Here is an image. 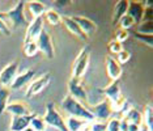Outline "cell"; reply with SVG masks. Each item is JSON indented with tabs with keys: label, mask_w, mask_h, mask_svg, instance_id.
<instances>
[{
	"label": "cell",
	"mask_w": 153,
	"mask_h": 131,
	"mask_svg": "<svg viewBox=\"0 0 153 131\" xmlns=\"http://www.w3.org/2000/svg\"><path fill=\"white\" fill-rule=\"evenodd\" d=\"M62 108H63L65 113H68L69 117H76V118H80V119L85 121V122H93L96 119L89 108L84 106L80 101L71 97L69 95L63 98Z\"/></svg>",
	"instance_id": "cell-1"
},
{
	"label": "cell",
	"mask_w": 153,
	"mask_h": 131,
	"mask_svg": "<svg viewBox=\"0 0 153 131\" xmlns=\"http://www.w3.org/2000/svg\"><path fill=\"white\" fill-rule=\"evenodd\" d=\"M0 19H3L7 24L11 22L15 28H25L27 25L26 17H25V1L20 0L8 12L5 13L0 12Z\"/></svg>",
	"instance_id": "cell-2"
},
{
	"label": "cell",
	"mask_w": 153,
	"mask_h": 131,
	"mask_svg": "<svg viewBox=\"0 0 153 131\" xmlns=\"http://www.w3.org/2000/svg\"><path fill=\"white\" fill-rule=\"evenodd\" d=\"M45 123L48 126H53L59 131H68L67 126H65V119L62 117L59 110L55 108L54 102H48L46 105V114L43 117Z\"/></svg>",
	"instance_id": "cell-3"
},
{
	"label": "cell",
	"mask_w": 153,
	"mask_h": 131,
	"mask_svg": "<svg viewBox=\"0 0 153 131\" xmlns=\"http://www.w3.org/2000/svg\"><path fill=\"white\" fill-rule=\"evenodd\" d=\"M89 58H90V47L86 45L81 50L79 55L76 57L74 62V67H72V77L75 79H81L84 76L85 71L88 70L89 66Z\"/></svg>",
	"instance_id": "cell-4"
},
{
	"label": "cell",
	"mask_w": 153,
	"mask_h": 131,
	"mask_svg": "<svg viewBox=\"0 0 153 131\" xmlns=\"http://www.w3.org/2000/svg\"><path fill=\"white\" fill-rule=\"evenodd\" d=\"M17 75H19V60H13L0 71V85L7 88L11 87Z\"/></svg>",
	"instance_id": "cell-5"
},
{
	"label": "cell",
	"mask_w": 153,
	"mask_h": 131,
	"mask_svg": "<svg viewBox=\"0 0 153 131\" xmlns=\"http://www.w3.org/2000/svg\"><path fill=\"white\" fill-rule=\"evenodd\" d=\"M36 42L38 45V50H39L41 53H43L47 59H54L55 49H54V43H53V39H51L50 33L43 30V32L39 34V37H38V39Z\"/></svg>",
	"instance_id": "cell-6"
},
{
	"label": "cell",
	"mask_w": 153,
	"mask_h": 131,
	"mask_svg": "<svg viewBox=\"0 0 153 131\" xmlns=\"http://www.w3.org/2000/svg\"><path fill=\"white\" fill-rule=\"evenodd\" d=\"M50 80H51L50 72H46V74L41 75L39 77L34 79V80L30 83L29 85H27L26 97H33V96H36V95H38V93H41L48 85Z\"/></svg>",
	"instance_id": "cell-7"
},
{
	"label": "cell",
	"mask_w": 153,
	"mask_h": 131,
	"mask_svg": "<svg viewBox=\"0 0 153 131\" xmlns=\"http://www.w3.org/2000/svg\"><path fill=\"white\" fill-rule=\"evenodd\" d=\"M43 17H38L34 19L32 22L27 25L25 38H24V43L27 42H36L39 37V34L43 32Z\"/></svg>",
	"instance_id": "cell-8"
},
{
	"label": "cell",
	"mask_w": 153,
	"mask_h": 131,
	"mask_svg": "<svg viewBox=\"0 0 153 131\" xmlns=\"http://www.w3.org/2000/svg\"><path fill=\"white\" fill-rule=\"evenodd\" d=\"M68 91H69V96L74 97L75 100H77L82 104V101H86V91L81 83V79H75L71 77L68 81Z\"/></svg>",
	"instance_id": "cell-9"
},
{
	"label": "cell",
	"mask_w": 153,
	"mask_h": 131,
	"mask_svg": "<svg viewBox=\"0 0 153 131\" xmlns=\"http://www.w3.org/2000/svg\"><path fill=\"white\" fill-rule=\"evenodd\" d=\"M90 112L93 113L96 119H100V121H105V119H109L111 114H113V108H111V102L109 100H103L101 101L100 104H97L92 108H89Z\"/></svg>",
	"instance_id": "cell-10"
},
{
	"label": "cell",
	"mask_w": 153,
	"mask_h": 131,
	"mask_svg": "<svg viewBox=\"0 0 153 131\" xmlns=\"http://www.w3.org/2000/svg\"><path fill=\"white\" fill-rule=\"evenodd\" d=\"M34 76H36V72L33 70H26V71H24L22 74H19L15 80H13L11 89L12 91H20V89L27 87V85L34 80Z\"/></svg>",
	"instance_id": "cell-11"
},
{
	"label": "cell",
	"mask_w": 153,
	"mask_h": 131,
	"mask_svg": "<svg viewBox=\"0 0 153 131\" xmlns=\"http://www.w3.org/2000/svg\"><path fill=\"white\" fill-rule=\"evenodd\" d=\"M101 92L105 95L106 100H109L111 104H115L117 101H119L122 98V96H120V79L113 80L111 84H109L107 87L101 89Z\"/></svg>",
	"instance_id": "cell-12"
},
{
	"label": "cell",
	"mask_w": 153,
	"mask_h": 131,
	"mask_svg": "<svg viewBox=\"0 0 153 131\" xmlns=\"http://www.w3.org/2000/svg\"><path fill=\"white\" fill-rule=\"evenodd\" d=\"M72 19H74V21L77 24L79 28L82 30V33H84L86 37L94 34L97 32V29H98L97 25H96V22L92 21V20L88 19V17H84V16H72Z\"/></svg>",
	"instance_id": "cell-13"
},
{
	"label": "cell",
	"mask_w": 153,
	"mask_h": 131,
	"mask_svg": "<svg viewBox=\"0 0 153 131\" xmlns=\"http://www.w3.org/2000/svg\"><path fill=\"white\" fill-rule=\"evenodd\" d=\"M7 113L12 114V117H21V115H30L33 114L32 110H30L29 105L25 104L24 101H15L8 104L5 109Z\"/></svg>",
	"instance_id": "cell-14"
},
{
	"label": "cell",
	"mask_w": 153,
	"mask_h": 131,
	"mask_svg": "<svg viewBox=\"0 0 153 131\" xmlns=\"http://www.w3.org/2000/svg\"><path fill=\"white\" fill-rule=\"evenodd\" d=\"M106 72L111 80H118L122 75V66L113 57H106Z\"/></svg>",
	"instance_id": "cell-15"
},
{
	"label": "cell",
	"mask_w": 153,
	"mask_h": 131,
	"mask_svg": "<svg viewBox=\"0 0 153 131\" xmlns=\"http://www.w3.org/2000/svg\"><path fill=\"white\" fill-rule=\"evenodd\" d=\"M62 21H63L64 26L67 28V30H69V32L74 34V36H76L77 38L82 39V41H86V39H88V37H86L85 34L82 33V30L80 29L77 24L74 21V19H72V17H69V16H63V17H62Z\"/></svg>",
	"instance_id": "cell-16"
},
{
	"label": "cell",
	"mask_w": 153,
	"mask_h": 131,
	"mask_svg": "<svg viewBox=\"0 0 153 131\" xmlns=\"http://www.w3.org/2000/svg\"><path fill=\"white\" fill-rule=\"evenodd\" d=\"M33 114L30 115H21V117H12L11 121V131H24L30 125V119Z\"/></svg>",
	"instance_id": "cell-17"
},
{
	"label": "cell",
	"mask_w": 153,
	"mask_h": 131,
	"mask_svg": "<svg viewBox=\"0 0 153 131\" xmlns=\"http://www.w3.org/2000/svg\"><path fill=\"white\" fill-rule=\"evenodd\" d=\"M143 12H144V5L141 3H137V1L128 3L127 15H130L136 24H140V21L143 20Z\"/></svg>",
	"instance_id": "cell-18"
},
{
	"label": "cell",
	"mask_w": 153,
	"mask_h": 131,
	"mask_svg": "<svg viewBox=\"0 0 153 131\" xmlns=\"http://www.w3.org/2000/svg\"><path fill=\"white\" fill-rule=\"evenodd\" d=\"M25 8L27 9V12L32 15L33 20L38 19V17H43L45 12H46V7L41 1H27V3H25Z\"/></svg>",
	"instance_id": "cell-19"
},
{
	"label": "cell",
	"mask_w": 153,
	"mask_h": 131,
	"mask_svg": "<svg viewBox=\"0 0 153 131\" xmlns=\"http://www.w3.org/2000/svg\"><path fill=\"white\" fill-rule=\"evenodd\" d=\"M123 119L126 121L127 123H134V125H137V126L143 125V114L137 109L132 108V106H130L127 112L124 113Z\"/></svg>",
	"instance_id": "cell-20"
},
{
	"label": "cell",
	"mask_w": 153,
	"mask_h": 131,
	"mask_svg": "<svg viewBox=\"0 0 153 131\" xmlns=\"http://www.w3.org/2000/svg\"><path fill=\"white\" fill-rule=\"evenodd\" d=\"M127 8H128L127 0H120V1L117 3L115 7H114V13H113V25H118L119 19L127 13Z\"/></svg>",
	"instance_id": "cell-21"
},
{
	"label": "cell",
	"mask_w": 153,
	"mask_h": 131,
	"mask_svg": "<svg viewBox=\"0 0 153 131\" xmlns=\"http://www.w3.org/2000/svg\"><path fill=\"white\" fill-rule=\"evenodd\" d=\"M85 123H86L85 121L76 118V117H68V118L65 119V126H67L68 131H80L84 127Z\"/></svg>",
	"instance_id": "cell-22"
},
{
	"label": "cell",
	"mask_w": 153,
	"mask_h": 131,
	"mask_svg": "<svg viewBox=\"0 0 153 131\" xmlns=\"http://www.w3.org/2000/svg\"><path fill=\"white\" fill-rule=\"evenodd\" d=\"M9 96H11V91L7 87L0 85V115L5 113V109L8 106L9 101Z\"/></svg>",
	"instance_id": "cell-23"
},
{
	"label": "cell",
	"mask_w": 153,
	"mask_h": 131,
	"mask_svg": "<svg viewBox=\"0 0 153 131\" xmlns=\"http://www.w3.org/2000/svg\"><path fill=\"white\" fill-rule=\"evenodd\" d=\"M45 17H46V21L53 26H56L62 22V16L55 11V9H46L45 12Z\"/></svg>",
	"instance_id": "cell-24"
},
{
	"label": "cell",
	"mask_w": 153,
	"mask_h": 131,
	"mask_svg": "<svg viewBox=\"0 0 153 131\" xmlns=\"http://www.w3.org/2000/svg\"><path fill=\"white\" fill-rule=\"evenodd\" d=\"M143 122H144L145 127L149 131H153V109L152 105H147L145 106V112L143 114Z\"/></svg>",
	"instance_id": "cell-25"
},
{
	"label": "cell",
	"mask_w": 153,
	"mask_h": 131,
	"mask_svg": "<svg viewBox=\"0 0 153 131\" xmlns=\"http://www.w3.org/2000/svg\"><path fill=\"white\" fill-rule=\"evenodd\" d=\"M29 126L32 127L34 131H45L46 130V123H45V121H43V117H39L37 114H33Z\"/></svg>",
	"instance_id": "cell-26"
},
{
	"label": "cell",
	"mask_w": 153,
	"mask_h": 131,
	"mask_svg": "<svg viewBox=\"0 0 153 131\" xmlns=\"http://www.w3.org/2000/svg\"><path fill=\"white\" fill-rule=\"evenodd\" d=\"M118 24H119V29H123V30H130L131 28L135 26V20L132 19V17L130 15H123L119 19V21H118Z\"/></svg>",
	"instance_id": "cell-27"
},
{
	"label": "cell",
	"mask_w": 153,
	"mask_h": 131,
	"mask_svg": "<svg viewBox=\"0 0 153 131\" xmlns=\"http://www.w3.org/2000/svg\"><path fill=\"white\" fill-rule=\"evenodd\" d=\"M137 33L139 34H147V36H152V33H153V24H152V21H144V22L139 24Z\"/></svg>",
	"instance_id": "cell-28"
},
{
	"label": "cell",
	"mask_w": 153,
	"mask_h": 131,
	"mask_svg": "<svg viewBox=\"0 0 153 131\" xmlns=\"http://www.w3.org/2000/svg\"><path fill=\"white\" fill-rule=\"evenodd\" d=\"M38 45L37 42H27V43H24V53H25L26 57L32 58L34 57L37 53H38Z\"/></svg>",
	"instance_id": "cell-29"
},
{
	"label": "cell",
	"mask_w": 153,
	"mask_h": 131,
	"mask_svg": "<svg viewBox=\"0 0 153 131\" xmlns=\"http://www.w3.org/2000/svg\"><path fill=\"white\" fill-rule=\"evenodd\" d=\"M106 131H120V118H111L106 125Z\"/></svg>",
	"instance_id": "cell-30"
},
{
	"label": "cell",
	"mask_w": 153,
	"mask_h": 131,
	"mask_svg": "<svg viewBox=\"0 0 153 131\" xmlns=\"http://www.w3.org/2000/svg\"><path fill=\"white\" fill-rule=\"evenodd\" d=\"M134 36H135V38H136V39L141 41L145 46L152 47V45H153V37L152 36H147V34H139V33H135Z\"/></svg>",
	"instance_id": "cell-31"
},
{
	"label": "cell",
	"mask_w": 153,
	"mask_h": 131,
	"mask_svg": "<svg viewBox=\"0 0 153 131\" xmlns=\"http://www.w3.org/2000/svg\"><path fill=\"white\" fill-rule=\"evenodd\" d=\"M107 47H109V51H110L111 54H118V53H120V51L123 50V46H122V43H119L115 39L110 41L109 45H107Z\"/></svg>",
	"instance_id": "cell-32"
},
{
	"label": "cell",
	"mask_w": 153,
	"mask_h": 131,
	"mask_svg": "<svg viewBox=\"0 0 153 131\" xmlns=\"http://www.w3.org/2000/svg\"><path fill=\"white\" fill-rule=\"evenodd\" d=\"M117 55H118V60L117 62L120 66L124 64V63H127V62L131 59V53H130V51H127V50H122L120 53H118Z\"/></svg>",
	"instance_id": "cell-33"
},
{
	"label": "cell",
	"mask_w": 153,
	"mask_h": 131,
	"mask_svg": "<svg viewBox=\"0 0 153 131\" xmlns=\"http://www.w3.org/2000/svg\"><path fill=\"white\" fill-rule=\"evenodd\" d=\"M128 37H130V32H128V30L119 29V30H117V33H115V41H118L119 43L124 42Z\"/></svg>",
	"instance_id": "cell-34"
},
{
	"label": "cell",
	"mask_w": 153,
	"mask_h": 131,
	"mask_svg": "<svg viewBox=\"0 0 153 131\" xmlns=\"http://www.w3.org/2000/svg\"><path fill=\"white\" fill-rule=\"evenodd\" d=\"M0 33L5 34V36H11V28L8 26V24H7L3 19H0Z\"/></svg>",
	"instance_id": "cell-35"
},
{
	"label": "cell",
	"mask_w": 153,
	"mask_h": 131,
	"mask_svg": "<svg viewBox=\"0 0 153 131\" xmlns=\"http://www.w3.org/2000/svg\"><path fill=\"white\" fill-rule=\"evenodd\" d=\"M92 131H106V125L102 122H92Z\"/></svg>",
	"instance_id": "cell-36"
},
{
	"label": "cell",
	"mask_w": 153,
	"mask_h": 131,
	"mask_svg": "<svg viewBox=\"0 0 153 131\" xmlns=\"http://www.w3.org/2000/svg\"><path fill=\"white\" fill-rule=\"evenodd\" d=\"M126 131H140V126L134 125V123H127Z\"/></svg>",
	"instance_id": "cell-37"
},
{
	"label": "cell",
	"mask_w": 153,
	"mask_h": 131,
	"mask_svg": "<svg viewBox=\"0 0 153 131\" xmlns=\"http://www.w3.org/2000/svg\"><path fill=\"white\" fill-rule=\"evenodd\" d=\"M65 3H68V1H58V4L59 5H65Z\"/></svg>",
	"instance_id": "cell-38"
}]
</instances>
